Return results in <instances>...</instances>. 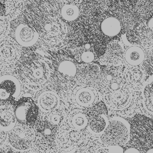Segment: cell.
<instances>
[{
  "mask_svg": "<svg viewBox=\"0 0 153 153\" xmlns=\"http://www.w3.org/2000/svg\"><path fill=\"white\" fill-rule=\"evenodd\" d=\"M89 118L80 109H74L66 114L60 127L72 131H83L88 127Z\"/></svg>",
  "mask_w": 153,
  "mask_h": 153,
  "instance_id": "obj_13",
  "label": "cell"
},
{
  "mask_svg": "<svg viewBox=\"0 0 153 153\" xmlns=\"http://www.w3.org/2000/svg\"><path fill=\"white\" fill-rule=\"evenodd\" d=\"M20 12L18 0H0V18L6 20L16 18Z\"/></svg>",
  "mask_w": 153,
  "mask_h": 153,
  "instance_id": "obj_24",
  "label": "cell"
},
{
  "mask_svg": "<svg viewBox=\"0 0 153 153\" xmlns=\"http://www.w3.org/2000/svg\"><path fill=\"white\" fill-rule=\"evenodd\" d=\"M100 30L106 36H117L121 32L122 25L117 18L114 16H108L104 18L100 23Z\"/></svg>",
  "mask_w": 153,
  "mask_h": 153,
  "instance_id": "obj_23",
  "label": "cell"
},
{
  "mask_svg": "<svg viewBox=\"0 0 153 153\" xmlns=\"http://www.w3.org/2000/svg\"><path fill=\"white\" fill-rule=\"evenodd\" d=\"M21 92V84L16 76L11 74L0 76V103L18 99Z\"/></svg>",
  "mask_w": 153,
  "mask_h": 153,
  "instance_id": "obj_10",
  "label": "cell"
},
{
  "mask_svg": "<svg viewBox=\"0 0 153 153\" xmlns=\"http://www.w3.org/2000/svg\"><path fill=\"white\" fill-rule=\"evenodd\" d=\"M16 117L14 110L8 105L0 106V129L9 132L16 126Z\"/></svg>",
  "mask_w": 153,
  "mask_h": 153,
  "instance_id": "obj_20",
  "label": "cell"
},
{
  "mask_svg": "<svg viewBox=\"0 0 153 153\" xmlns=\"http://www.w3.org/2000/svg\"><path fill=\"white\" fill-rule=\"evenodd\" d=\"M14 113L16 122L21 125L31 126L38 120L39 108L30 98H22L16 103Z\"/></svg>",
  "mask_w": 153,
  "mask_h": 153,
  "instance_id": "obj_6",
  "label": "cell"
},
{
  "mask_svg": "<svg viewBox=\"0 0 153 153\" xmlns=\"http://www.w3.org/2000/svg\"><path fill=\"white\" fill-rule=\"evenodd\" d=\"M65 116L66 115L64 114V111L61 109L57 108L55 110L48 113L47 120L49 122L51 123L53 125L57 126L61 125L64 119H65Z\"/></svg>",
  "mask_w": 153,
  "mask_h": 153,
  "instance_id": "obj_29",
  "label": "cell"
},
{
  "mask_svg": "<svg viewBox=\"0 0 153 153\" xmlns=\"http://www.w3.org/2000/svg\"><path fill=\"white\" fill-rule=\"evenodd\" d=\"M137 35L139 44L144 48H153V29L142 25L138 28Z\"/></svg>",
  "mask_w": 153,
  "mask_h": 153,
  "instance_id": "obj_26",
  "label": "cell"
},
{
  "mask_svg": "<svg viewBox=\"0 0 153 153\" xmlns=\"http://www.w3.org/2000/svg\"><path fill=\"white\" fill-rule=\"evenodd\" d=\"M125 48L118 40H113L108 44L104 54L100 58L101 65L109 67H120L125 62Z\"/></svg>",
  "mask_w": 153,
  "mask_h": 153,
  "instance_id": "obj_9",
  "label": "cell"
},
{
  "mask_svg": "<svg viewBox=\"0 0 153 153\" xmlns=\"http://www.w3.org/2000/svg\"><path fill=\"white\" fill-rule=\"evenodd\" d=\"M122 77L124 83L133 89L143 84L146 72L141 66L127 65L123 71Z\"/></svg>",
  "mask_w": 153,
  "mask_h": 153,
  "instance_id": "obj_16",
  "label": "cell"
},
{
  "mask_svg": "<svg viewBox=\"0 0 153 153\" xmlns=\"http://www.w3.org/2000/svg\"><path fill=\"white\" fill-rule=\"evenodd\" d=\"M35 131L36 135L35 142L41 149L46 150L52 147L58 132L56 126L53 125L48 120H41L36 124Z\"/></svg>",
  "mask_w": 153,
  "mask_h": 153,
  "instance_id": "obj_7",
  "label": "cell"
},
{
  "mask_svg": "<svg viewBox=\"0 0 153 153\" xmlns=\"http://www.w3.org/2000/svg\"><path fill=\"white\" fill-rule=\"evenodd\" d=\"M60 150H55L54 149L51 148V149H46L45 150V153H60L59 152Z\"/></svg>",
  "mask_w": 153,
  "mask_h": 153,
  "instance_id": "obj_37",
  "label": "cell"
},
{
  "mask_svg": "<svg viewBox=\"0 0 153 153\" xmlns=\"http://www.w3.org/2000/svg\"><path fill=\"white\" fill-rule=\"evenodd\" d=\"M124 153H140V152L136 148H129L124 151Z\"/></svg>",
  "mask_w": 153,
  "mask_h": 153,
  "instance_id": "obj_35",
  "label": "cell"
},
{
  "mask_svg": "<svg viewBox=\"0 0 153 153\" xmlns=\"http://www.w3.org/2000/svg\"><path fill=\"white\" fill-rule=\"evenodd\" d=\"M130 139V125L120 117L109 119L106 129L101 135L102 141L107 146H123Z\"/></svg>",
  "mask_w": 153,
  "mask_h": 153,
  "instance_id": "obj_2",
  "label": "cell"
},
{
  "mask_svg": "<svg viewBox=\"0 0 153 153\" xmlns=\"http://www.w3.org/2000/svg\"><path fill=\"white\" fill-rule=\"evenodd\" d=\"M75 57L79 62L91 64L95 61L97 56L91 45H84L76 49Z\"/></svg>",
  "mask_w": 153,
  "mask_h": 153,
  "instance_id": "obj_25",
  "label": "cell"
},
{
  "mask_svg": "<svg viewBox=\"0 0 153 153\" xmlns=\"http://www.w3.org/2000/svg\"><path fill=\"white\" fill-rule=\"evenodd\" d=\"M37 105L44 113H51L59 107V96L53 91H45L39 95L37 99Z\"/></svg>",
  "mask_w": 153,
  "mask_h": 153,
  "instance_id": "obj_18",
  "label": "cell"
},
{
  "mask_svg": "<svg viewBox=\"0 0 153 153\" xmlns=\"http://www.w3.org/2000/svg\"><path fill=\"white\" fill-rule=\"evenodd\" d=\"M36 139L35 131L29 126L19 125L8 133V140L12 148L19 151H26L33 146Z\"/></svg>",
  "mask_w": 153,
  "mask_h": 153,
  "instance_id": "obj_5",
  "label": "cell"
},
{
  "mask_svg": "<svg viewBox=\"0 0 153 153\" xmlns=\"http://www.w3.org/2000/svg\"><path fill=\"white\" fill-rule=\"evenodd\" d=\"M24 84L32 90L42 89L48 82L51 71L45 60L38 58L26 63L22 70Z\"/></svg>",
  "mask_w": 153,
  "mask_h": 153,
  "instance_id": "obj_1",
  "label": "cell"
},
{
  "mask_svg": "<svg viewBox=\"0 0 153 153\" xmlns=\"http://www.w3.org/2000/svg\"><path fill=\"white\" fill-rule=\"evenodd\" d=\"M108 153H124L123 149L120 146H107Z\"/></svg>",
  "mask_w": 153,
  "mask_h": 153,
  "instance_id": "obj_32",
  "label": "cell"
},
{
  "mask_svg": "<svg viewBox=\"0 0 153 153\" xmlns=\"http://www.w3.org/2000/svg\"><path fill=\"white\" fill-rule=\"evenodd\" d=\"M100 72V68L97 65L85 64L80 67L79 78L80 79V81L84 84H91L95 82H98Z\"/></svg>",
  "mask_w": 153,
  "mask_h": 153,
  "instance_id": "obj_21",
  "label": "cell"
},
{
  "mask_svg": "<svg viewBox=\"0 0 153 153\" xmlns=\"http://www.w3.org/2000/svg\"><path fill=\"white\" fill-rule=\"evenodd\" d=\"M103 100L110 110L123 111L134 106L133 89L124 84L116 91L103 94Z\"/></svg>",
  "mask_w": 153,
  "mask_h": 153,
  "instance_id": "obj_3",
  "label": "cell"
},
{
  "mask_svg": "<svg viewBox=\"0 0 153 153\" xmlns=\"http://www.w3.org/2000/svg\"><path fill=\"white\" fill-rule=\"evenodd\" d=\"M146 59L144 49L139 45H131L125 50L124 60L129 66H140Z\"/></svg>",
  "mask_w": 153,
  "mask_h": 153,
  "instance_id": "obj_19",
  "label": "cell"
},
{
  "mask_svg": "<svg viewBox=\"0 0 153 153\" xmlns=\"http://www.w3.org/2000/svg\"><path fill=\"white\" fill-rule=\"evenodd\" d=\"M146 153H153V148L152 149H149L148 151L146 152Z\"/></svg>",
  "mask_w": 153,
  "mask_h": 153,
  "instance_id": "obj_38",
  "label": "cell"
},
{
  "mask_svg": "<svg viewBox=\"0 0 153 153\" xmlns=\"http://www.w3.org/2000/svg\"><path fill=\"white\" fill-rule=\"evenodd\" d=\"M146 25H147V27L151 28V29H153V15L149 19L147 23H146Z\"/></svg>",
  "mask_w": 153,
  "mask_h": 153,
  "instance_id": "obj_36",
  "label": "cell"
},
{
  "mask_svg": "<svg viewBox=\"0 0 153 153\" xmlns=\"http://www.w3.org/2000/svg\"><path fill=\"white\" fill-rule=\"evenodd\" d=\"M67 33L68 28L65 23L61 19L54 18L45 23L41 30L40 38L45 45L54 47L65 41Z\"/></svg>",
  "mask_w": 153,
  "mask_h": 153,
  "instance_id": "obj_4",
  "label": "cell"
},
{
  "mask_svg": "<svg viewBox=\"0 0 153 153\" xmlns=\"http://www.w3.org/2000/svg\"><path fill=\"white\" fill-rule=\"evenodd\" d=\"M19 44L11 38L0 40V65L10 67L19 61L21 56V48Z\"/></svg>",
  "mask_w": 153,
  "mask_h": 153,
  "instance_id": "obj_12",
  "label": "cell"
},
{
  "mask_svg": "<svg viewBox=\"0 0 153 153\" xmlns=\"http://www.w3.org/2000/svg\"><path fill=\"white\" fill-rule=\"evenodd\" d=\"M137 8L139 12L143 14L152 12L153 11V0H139Z\"/></svg>",
  "mask_w": 153,
  "mask_h": 153,
  "instance_id": "obj_30",
  "label": "cell"
},
{
  "mask_svg": "<svg viewBox=\"0 0 153 153\" xmlns=\"http://www.w3.org/2000/svg\"><path fill=\"white\" fill-rule=\"evenodd\" d=\"M109 123V119L104 113H97L89 118L87 129L94 135L101 136L105 131Z\"/></svg>",
  "mask_w": 153,
  "mask_h": 153,
  "instance_id": "obj_22",
  "label": "cell"
},
{
  "mask_svg": "<svg viewBox=\"0 0 153 153\" xmlns=\"http://www.w3.org/2000/svg\"><path fill=\"white\" fill-rule=\"evenodd\" d=\"M97 83L100 91L103 94L116 91L125 84L122 74L118 70L111 68H106L100 72Z\"/></svg>",
  "mask_w": 153,
  "mask_h": 153,
  "instance_id": "obj_11",
  "label": "cell"
},
{
  "mask_svg": "<svg viewBox=\"0 0 153 153\" xmlns=\"http://www.w3.org/2000/svg\"><path fill=\"white\" fill-rule=\"evenodd\" d=\"M15 41L22 47L35 45L39 39V35L35 29L25 23H19L15 28Z\"/></svg>",
  "mask_w": 153,
  "mask_h": 153,
  "instance_id": "obj_14",
  "label": "cell"
},
{
  "mask_svg": "<svg viewBox=\"0 0 153 153\" xmlns=\"http://www.w3.org/2000/svg\"><path fill=\"white\" fill-rule=\"evenodd\" d=\"M95 153H108V148L107 146H103V147H100L98 149Z\"/></svg>",
  "mask_w": 153,
  "mask_h": 153,
  "instance_id": "obj_34",
  "label": "cell"
},
{
  "mask_svg": "<svg viewBox=\"0 0 153 153\" xmlns=\"http://www.w3.org/2000/svg\"><path fill=\"white\" fill-rule=\"evenodd\" d=\"M61 16L67 22L75 21L80 16V9L75 4H65L61 9Z\"/></svg>",
  "mask_w": 153,
  "mask_h": 153,
  "instance_id": "obj_28",
  "label": "cell"
},
{
  "mask_svg": "<svg viewBox=\"0 0 153 153\" xmlns=\"http://www.w3.org/2000/svg\"><path fill=\"white\" fill-rule=\"evenodd\" d=\"M57 70L58 73L65 77L71 78L77 74V68L71 60L63 59L57 64Z\"/></svg>",
  "mask_w": 153,
  "mask_h": 153,
  "instance_id": "obj_27",
  "label": "cell"
},
{
  "mask_svg": "<svg viewBox=\"0 0 153 153\" xmlns=\"http://www.w3.org/2000/svg\"><path fill=\"white\" fill-rule=\"evenodd\" d=\"M140 95L143 110L146 114L153 117V75L143 83Z\"/></svg>",
  "mask_w": 153,
  "mask_h": 153,
  "instance_id": "obj_17",
  "label": "cell"
},
{
  "mask_svg": "<svg viewBox=\"0 0 153 153\" xmlns=\"http://www.w3.org/2000/svg\"><path fill=\"white\" fill-rule=\"evenodd\" d=\"M9 23L8 20L0 18V40L5 38L9 31Z\"/></svg>",
  "mask_w": 153,
  "mask_h": 153,
  "instance_id": "obj_31",
  "label": "cell"
},
{
  "mask_svg": "<svg viewBox=\"0 0 153 153\" xmlns=\"http://www.w3.org/2000/svg\"><path fill=\"white\" fill-rule=\"evenodd\" d=\"M8 139V134L5 131L0 129V148L5 144Z\"/></svg>",
  "mask_w": 153,
  "mask_h": 153,
  "instance_id": "obj_33",
  "label": "cell"
},
{
  "mask_svg": "<svg viewBox=\"0 0 153 153\" xmlns=\"http://www.w3.org/2000/svg\"><path fill=\"white\" fill-rule=\"evenodd\" d=\"M58 130L55 144L57 149L64 152L75 149L84 139L83 131H72L62 127H60Z\"/></svg>",
  "mask_w": 153,
  "mask_h": 153,
  "instance_id": "obj_8",
  "label": "cell"
},
{
  "mask_svg": "<svg viewBox=\"0 0 153 153\" xmlns=\"http://www.w3.org/2000/svg\"><path fill=\"white\" fill-rule=\"evenodd\" d=\"M99 95L95 88L91 87H78L74 94V100L80 107H90L98 102Z\"/></svg>",
  "mask_w": 153,
  "mask_h": 153,
  "instance_id": "obj_15",
  "label": "cell"
}]
</instances>
